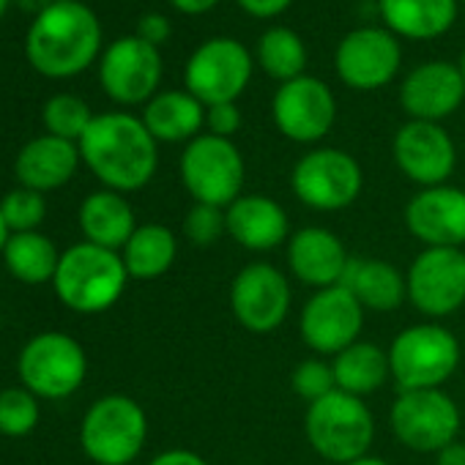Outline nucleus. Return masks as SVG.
Listing matches in <instances>:
<instances>
[{
    "instance_id": "nucleus-7",
    "label": "nucleus",
    "mask_w": 465,
    "mask_h": 465,
    "mask_svg": "<svg viewBox=\"0 0 465 465\" xmlns=\"http://www.w3.org/2000/svg\"><path fill=\"white\" fill-rule=\"evenodd\" d=\"M244 156L232 140L197 134L181 153V181L194 203L227 208L244 192Z\"/></svg>"
},
{
    "instance_id": "nucleus-13",
    "label": "nucleus",
    "mask_w": 465,
    "mask_h": 465,
    "mask_svg": "<svg viewBox=\"0 0 465 465\" xmlns=\"http://www.w3.org/2000/svg\"><path fill=\"white\" fill-rule=\"evenodd\" d=\"M293 293L288 277L272 263H250L230 282V310L247 331L272 334L291 312Z\"/></svg>"
},
{
    "instance_id": "nucleus-43",
    "label": "nucleus",
    "mask_w": 465,
    "mask_h": 465,
    "mask_svg": "<svg viewBox=\"0 0 465 465\" xmlns=\"http://www.w3.org/2000/svg\"><path fill=\"white\" fill-rule=\"evenodd\" d=\"M15 4L23 9V12H28V15H34V17H39L45 9H50L55 0H15Z\"/></svg>"
},
{
    "instance_id": "nucleus-46",
    "label": "nucleus",
    "mask_w": 465,
    "mask_h": 465,
    "mask_svg": "<svg viewBox=\"0 0 465 465\" xmlns=\"http://www.w3.org/2000/svg\"><path fill=\"white\" fill-rule=\"evenodd\" d=\"M9 4H12V0H0V17H4V15H6Z\"/></svg>"
},
{
    "instance_id": "nucleus-41",
    "label": "nucleus",
    "mask_w": 465,
    "mask_h": 465,
    "mask_svg": "<svg viewBox=\"0 0 465 465\" xmlns=\"http://www.w3.org/2000/svg\"><path fill=\"white\" fill-rule=\"evenodd\" d=\"M435 465H465V443L454 440L435 454Z\"/></svg>"
},
{
    "instance_id": "nucleus-1",
    "label": "nucleus",
    "mask_w": 465,
    "mask_h": 465,
    "mask_svg": "<svg viewBox=\"0 0 465 465\" xmlns=\"http://www.w3.org/2000/svg\"><path fill=\"white\" fill-rule=\"evenodd\" d=\"M80 156L85 167L113 192H137L151 183L159 167V145L143 118L129 113L94 115L83 134Z\"/></svg>"
},
{
    "instance_id": "nucleus-22",
    "label": "nucleus",
    "mask_w": 465,
    "mask_h": 465,
    "mask_svg": "<svg viewBox=\"0 0 465 465\" xmlns=\"http://www.w3.org/2000/svg\"><path fill=\"white\" fill-rule=\"evenodd\" d=\"M227 236L250 252H272L288 242L291 219L280 200L269 194H242L224 208Z\"/></svg>"
},
{
    "instance_id": "nucleus-38",
    "label": "nucleus",
    "mask_w": 465,
    "mask_h": 465,
    "mask_svg": "<svg viewBox=\"0 0 465 465\" xmlns=\"http://www.w3.org/2000/svg\"><path fill=\"white\" fill-rule=\"evenodd\" d=\"M170 34H173V25H170V20L164 15L151 12V15L140 17V23H137V36L143 42L153 45V47H162L170 39Z\"/></svg>"
},
{
    "instance_id": "nucleus-17",
    "label": "nucleus",
    "mask_w": 465,
    "mask_h": 465,
    "mask_svg": "<svg viewBox=\"0 0 465 465\" xmlns=\"http://www.w3.org/2000/svg\"><path fill=\"white\" fill-rule=\"evenodd\" d=\"M99 83L104 94L124 107L148 104L162 83L159 47L143 42L140 36H124L113 42L102 55Z\"/></svg>"
},
{
    "instance_id": "nucleus-19",
    "label": "nucleus",
    "mask_w": 465,
    "mask_h": 465,
    "mask_svg": "<svg viewBox=\"0 0 465 465\" xmlns=\"http://www.w3.org/2000/svg\"><path fill=\"white\" fill-rule=\"evenodd\" d=\"M405 227L424 247L465 244V192L449 183L419 189L405 205Z\"/></svg>"
},
{
    "instance_id": "nucleus-14",
    "label": "nucleus",
    "mask_w": 465,
    "mask_h": 465,
    "mask_svg": "<svg viewBox=\"0 0 465 465\" xmlns=\"http://www.w3.org/2000/svg\"><path fill=\"white\" fill-rule=\"evenodd\" d=\"M272 118L282 137L299 145H312L334 129L337 99L323 80L302 74L277 88L272 102Z\"/></svg>"
},
{
    "instance_id": "nucleus-3",
    "label": "nucleus",
    "mask_w": 465,
    "mask_h": 465,
    "mask_svg": "<svg viewBox=\"0 0 465 465\" xmlns=\"http://www.w3.org/2000/svg\"><path fill=\"white\" fill-rule=\"evenodd\" d=\"M126 282L129 272L124 266L121 252L88 242L61 252V263L53 277L55 296L77 315L107 312L124 296Z\"/></svg>"
},
{
    "instance_id": "nucleus-35",
    "label": "nucleus",
    "mask_w": 465,
    "mask_h": 465,
    "mask_svg": "<svg viewBox=\"0 0 465 465\" xmlns=\"http://www.w3.org/2000/svg\"><path fill=\"white\" fill-rule=\"evenodd\" d=\"M227 232V219H224V208L216 205H205V203H194L186 216H183V236L189 244L194 247H213L222 236Z\"/></svg>"
},
{
    "instance_id": "nucleus-15",
    "label": "nucleus",
    "mask_w": 465,
    "mask_h": 465,
    "mask_svg": "<svg viewBox=\"0 0 465 465\" xmlns=\"http://www.w3.org/2000/svg\"><path fill=\"white\" fill-rule=\"evenodd\" d=\"M364 312L367 310L348 288H323L315 291L302 307L299 334L310 351L337 356L353 342H359V334L364 329Z\"/></svg>"
},
{
    "instance_id": "nucleus-2",
    "label": "nucleus",
    "mask_w": 465,
    "mask_h": 465,
    "mask_svg": "<svg viewBox=\"0 0 465 465\" xmlns=\"http://www.w3.org/2000/svg\"><path fill=\"white\" fill-rule=\"evenodd\" d=\"M102 50V23L80 0H55L34 17L25 36L28 64L53 80L85 72Z\"/></svg>"
},
{
    "instance_id": "nucleus-28",
    "label": "nucleus",
    "mask_w": 465,
    "mask_h": 465,
    "mask_svg": "<svg viewBox=\"0 0 465 465\" xmlns=\"http://www.w3.org/2000/svg\"><path fill=\"white\" fill-rule=\"evenodd\" d=\"M129 280H159L178 258V239L167 224H137L132 239L121 250Z\"/></svg>"
},
{
    "instance_id": "nucleus-25",
    "label": "nucleus",
    "mask_w": 465,
    "mask_h": 465,
    "mask_svg": "<svg viewBox=\"0 0 465 465\" xmlns=\"http://www.w3.org/2000/svg\"><path fill=\"white\" fill-rule=\"evenodd\" d=\"M460 0H378V12L397 39L435 42L451 31Z\"/></svg>"
},
{
    "instance_id": "nucleus-18",
    "label": "nucleus",
    "mask_w": 465,
    "mask_h": 465,
    "mask_svg": "<svg viewBox=\"0 0 465 465\" xmlns=\"http://www.w3.org/2000/svg\"><path fill=\"white\" fill-rule=\"evenodd\" d=\"M391 153L400 173L421 189L446 183L457 167L454 140L440 124H427V121L402 124L394 134Z\"/></svg>"
},
{
    "instance_id": "nucleus-6",
    "label": "nucleus",
    "mask_w": 465,
    "mask_h": 465,
    "mask_svg": "<svg viewBox=\"0 0 465 465\" xmlns=\"http://www.w3.org/2000/svg\"><path fill=\"white\" fill-rule=\"evenodd\" d=\"M389 364L400 391L440 389L460 367V342L440 323H416L391 340Z\"/></svg>"
},
{
    "instance_id": "nucleus-33",
    "label": "nucleus",
    "mask_w": 465,
    "mask_h": 465,
    "mask_svg": "<svg viewBox=\"0 0 465 465\" xmlns=\"http://www.w3.org/2000/svg\"><path fill=\"white\" fill-rule=\"evenodd\" d=\"M39 397L25 386L0 389V435L25 438L39 424Z\"/></svg>"
},
{
    "instance_id": "nucleus-47",
    "label": "nucleus",
    "mask_w": 465,
    "mask_h": 465,
    "mask_svg": "<svg viewBox=\"0 0 465 465\" xmlns=\"http://www.w3.org/2000/svg\"><path fill=\"white\" fill-rule=\"evenodd\" d=\"M457 66H460V72H462V80H465V53H462V58H460V64H457Z\"/></svg>"
},
{
    "instance_id": "nucleus-12",
    "label": "nucleus",
    "mask_w": 465,
    "mask_h": 465,
    "mask_svg": "<svg viewBox=\"0 0 465 465\" xmlns=\"http://www.w3.org/2000/svg\"><path fill=\"white\" fill-rule=\"evenodd\" d=\"M408 302L430 321L454 315L465 304V252L424 247L405 274Z\"/></svg>"
},
{
    "instance_id": "nucleus-23",
    "label": "nucleus",
    "mask_w": 465,
    "mask_h": 465,
    "mask_svg": "<svg viewBox=\"0 0 465 465\" xmlns=\"http://www.w3.org/2000/svg\"><path fill=\"white\" fill-rule=\"evenodd\" d=\"M83 156H80V145L53 137V134H42L28 140L17 159H15V175L20 181V186L34 189V192H53L66 186L77 167H80Z\"/></svg>"
},
{
    "instance_id": "nucleus-36",
    "label": "nucleus",
    "mask_w": 465,
    "mask_h": 465,
    "mask_svg": "<svg viewBox=\"0 0 465 465\" xmlns=\"http://www.w3.org/2000/svg\"><path fill=\"white\" fill-rule=\"evenodd\" d=\"M291 386L310 405V402H318L321 397L331 394L337 389V381H334L331 364H326L323 359H304L291 372Z\"/></svg>"
},
{
    "instance_id": "nucleus-11",
    "label": "nucleus",
    "mask_w": 465,
    "mask_h": 465,
    "mask_svg": "<svg viewBox=\"0 0 465 465\" xmlns=\"http://www.w3.org/2000/svg\"><path fill=\"white\" fill-rule=\"evenodd\" d=\"M389 424L397 440L421 454H438L457 440L460 408L443 389L400 391L389 411Z\"/></svg>"
},
{
    "instance_id": "nucleus-34",
    "label": "nucleus",
    "mask_w": 465,
    "mask_h": 465,
    "mask_svg": "<svg viewBox=\"0 0 465 465\" xmlns=\"http://www.w3.org/2000/svg\"><path fill=\"white\" fill-rule=\"evenodd\" d=\"M0 213H4L12 232H34L47 216V200L42 192L17 186L0 200Z\"/></svg>"
},
{
    "instance_id": "nucleus-29",
    "label": "nucleus",
    "mask_w": 465,
    "mask_h": 465,
    "mask_svg": "<svg viewBox=\"0 0 465 465\" xmlns=\"http://www.w3.org/2000/svg\"><path fill=\"white\" fill-rule=\"evenodd\" d=\"M337 389L353 397H364L378 391L391 378L389 351L378 348L375 342H353L331 361Z\"/></svg>"
},
{
    "instance_id": "nucleus-39",
    "label": "nucleus",
    "mask_w": 465,
    "mask_h": 465,
    "mask_svg": "<svg viewBox=\"0 0 465 465\" xmlns=\"http://www.w3.org/2000/svg\"><path fill=\"white\" fill-rule=\"evenodd\" d=\"M236 4L255 20H274L291 9L293 0H236Z\"/></svg>"
},
{
    "instance_id": "nucleus-30",
    "label": "nucleus",
    "mask_w": 465,
    "mask_h": 465,
    "mask_svg": "<svg viewBox=\"0 0 465 465\" xmlns=\"http://www.w3.org/2000/svg\"><path fill=\"white\" fill-rule=\"evenodd\" d=\"M4 266L6 272L25 282V285H45L53 282L58 263H61V252L53 244L50 236L34 230V232H12V239L6 242L4 250Z\"/></svg>"
},
{
    "instance_id": "nucleus-9",
    "label": "nucleus",
    "mask_w": 465,
    "mask_h": 465,
    "mask_svg": "<svg viewBox=\"0 0 465 465\" xmlns=\"http://www.w3.org/2000/svg\"><path fill=\"white\" fill-rule=\"evenodd\" d=\"M364 186L361 164L342 148H312L304 153L293 173V194L312 211L334 213L351 208Z\"/></svg>"
},
{
    "instance_id": "nucleus-49",
    "label": "nucleus",
    "mask_w": 465,
    "mask_h": 465,
    "mask_svg": "<svg viewBox=\"0 0 465 465\" xmlns=\"http://www.w3.org/2000/svg\"><path fill=\"white\" fill-rule=\"evenodd\" d=\"M460 4H465V0H460Z\"/></svg>"
},
{
    "instance_id": "nucleus-45",
    "label": "nucleus",
    "mask_w": 465,
    "mask_h": 465,
    "mask_svg": "<svg viewBox=\"0 0 465 465\" xmlns=\"http://www.w3.org/2000/svg\"><path fill=\"white\" fill-rule=\"evenodd\" d=\"M348 465H389L383 457H372V454H364V457H359V460H353V462H348Z\"/></svg>"
},
{
    "instance_id": "nucleus-31",
    "label": "nucleus",
    "mask_w": 465,
    "mask_h": 465,
    "mask_svg": "<svg viewBox=\"0 0 465 465\" xmlns=\"http://www.w3.org/2000/svg\"><path fill=\"white\" fill-rule=\"evenodd\" d=\"M255 61L272 80L282 85L307 74V45L293 28L274 25L258 39Z\"/></svg>"
},
{
    "instance_id": "nucleus-40",
    "label": "nucleus",
    "mask_w": 465,
    "mask_h": 465,
    "mask_svg": "<svg viewBox=\"0 0 465 465\" xmlns=\"http://www.w3.org/2000/svg\"><path fill=\"white\" fill-rule=\"evenodd\" d=\"M148 465H211V462L189 449H167V451L156 454Z\"/></svg>"
},
{
    "instance_id": "nucleus-5",
    "label": "nucleus",
    "mask_w": 465,
    "mask_h": 465,
    "mask_svg": "<svg viewBox=\"0 0 465 465\" xmlns=\"http://www.w3.org/2000/svg\"><path fill=\"white\" fill-rule=\"evenodd\" d=\"M148 438L143 405L126 394L99 397L83 416L80 446L96 465H132Z\"/></svg>"
},
{
    "instance_id": "nucleus-44",
    "label": "nucleus",
    "mask_w": 465,
    "mask_h": 465,
    "mask_svg": "<svg viewBox=\"0 0 465 465\" xmlns=\"http://www.w3.org/2000/svg\"><path fill=\"white\" fill-rule=\"evenodd\" d=\"M12 239V230H9V224H6V219H4V213H0V255H4V250H6V242Z\"/></svg>"
},
{
    "instance_id": "nucleus-24",
    "label": "nucleus",
    "mask_w": 465,
    "mask_h": 465,
    "mask_svg": "<svg viewBox=\"0 0 465 465\" xmlns=\"http://www.w3.org/2000/svg\"><path fill=\"white\" fill-rule=\"evenodd\" d=\"M80 230L88 244L121 252L126 242L132 239V232L137 230L134 208L121 192L113 189H99L91 192L77 213Z\"/></svg>"
},
{
    "instance_id": "nucleus-20",
    "label": "nucleus",
    "mask_w": 465,
    "mask_h": 465,
    "mask_svg": "<svg viewBox=\"0 0 465 465\" xmlns=\"http://www.w3.org/2000/svg\"><path fill=\"white\" fill-rule=\"evenodd\" d=\"M465 99V80L457 64L430 61L416 66L400 85V104L411 121L440 124L454 115Z\"/></svg>"
},
{
    "instance_id": "nucleus-4",
    "label": "nucleus",
    "mask_w": 465,
    "mask_h": 465,
    "mask_svg": "<svg viewBox=\"0 0 465 465\" xmlns=\"http://www.w3.org/2000/svg\"><path fill=\"white\" fill-rule=\"evenodd\" d=\"M304 435L318 457L334 465H348L370 454L375 440V419L364 397L334 389L331 394L307 405Z\"/></svg>"
},
{
    "instance_id": "nucleus-27",
    "label": "nucleus",
    "mask_w": 465,
    "mask_h": 465,
    "mask_svg": "<svg viewBox=\"0 0 465 465\" xmlns=\"http://www.w3.org/2000/svg\"><path fill=\"white\" fill-rule=\"evenodd\" d=\"M143 124L156 143H192L205 126V104L189 91H162L145 104Z\"/></svg>"
},
{
    "instance_id": "nucleus-37",
    "label": "nucleus",
    "mask_w": 465,
    "mask_h": 465,
    "mask_svg": "<svg viewBox=\"0 0 465 465\" xmlns=\"http://www.w3.org/2000/svg\"><path fill=\"white\" fill-rule=\"evenodd\" d=\"M205 126H208V134L230 140L232 134L242 129V110H239V104L236 102H224V104L205 107Z\"/></svg>"
},
{
    "instance_id": "nucleus-10",
    "label": "nucleus",
    "mask_w": 465,
    "mask_h": 465,
    "mask_svg": "<svg viewBox=\"0 0 465 465\" xmlns=\"http://www.w3.org/2000/svg\"><path fill=\"white\" fill-rule=\"evenodd\" d=\"M255 58L250 50L227 36L203 42L186 61V91L205 107L236 102L252 80Z\"/></svg>"
},
{
    "instance_id": "nucleus-21",
    "label": "nucleus",
    "mask_w": 465,
    "mask_h": 465,
    "mask_svg": "<svg viewBox=\"0 0 465 465\" xmlns=\"http://www.w3.org/2000/svg\"><path fill=\"white\" fill-rule=\"evenodd\" d=\"M348 263L351 255L342 239L326 227H302L288 239L291 274L315 291L342 285Z\"/></svg>"
},
{
    "instance_id": "nucleus-26",
    "label": "nucleus",
    "mask_w": 465,
    "mask_h": 465,
    "mask_svg": "<svg viewBox=\"0 0 465 465\" xmlns=\"http://www.w3.org/2000/svg\"><path fill=\"white\" fill-rule=\"evenodd\" d=\"M342 288H348L359 304L372 312H391L408 299L405 274L381 258H351Z\"/></svg>"
},
{
    "instance_id": "nucleus-42",
    "label": "nucleus",
    "mask_w": 465,
    "mask_h": 465,
    "mask_svg": "<svg viewBox=\"0 0 465 465\" xmlns=\"http://www.w3.org/2000/svg\"><path fill=\"white\" fill-rule=\"evenodd\" d=\"M219 0H170V6L178 9L181 15H189V17H197V15H205L211 12Z\"/></svg>"
},
{
    "instance_id": "nucleus-16",
    "label": "nucleus",
    "mask_w": 465,
    "mask_h": 465,
    "mask_svg": "<svg viewBox=\"0 0 465 465\" xmlns=\"http://www.w3.org/2000/svg\"><path fill=\"white\" fill-rule=\"evenodd\" d=\"M402 66L400 39L386 28H356L342 36L334 53L337 77L353 91L386 88Z\"/></svg>"
},
{
    "instance_id": "nucleus-32",
    "label": "nucleus",
    "mask_w": 465,
    "mask_h": 465,
    "mask_svg": "<svg viewBox=\"0 0 465 465\" xmlns=\"http://www.w3.org/2000/svg\"><path fill=\"white\" fill-rule=\"evenodd\" d=\"M42 118H45L47 134L61 137V140H69V143H80L83 134L88 132L91 121H94V113H91V107L80 96H74V94H58V96H53L45 104Z\"/></svg>"
},
{
    "instance_id": "nucleus-48",
    "label": "nucleus",
    "mask_w": 465,
    "mask_h": 465,
    "mask_svg": "<svg viewBox=\"0 0 465 465\" xmlns=\"http://www.w3.org/2000/svg\"><path fill=\"white\" fill-rule=\"evenodd\" d=\"M242 465H255V462H242Z\"/></svg>"
},
{
    "instance_id": "nucleus-8",
    "label": "nucleus",
    "mask_w": 465,
    "mask_h": 465,
    "mask_svg": "<svg viewBox=\"0 0 465 465\" xmlns=\"http://www.w3.org/2000/svg\"><path fill=\"white\" fill-rule=\"evenodd\" d=\"M17 372L23 386L39 400H66L85 383L88 356L74 337L42 331L20 351Z\"/></svg>"
}]
</instances>
